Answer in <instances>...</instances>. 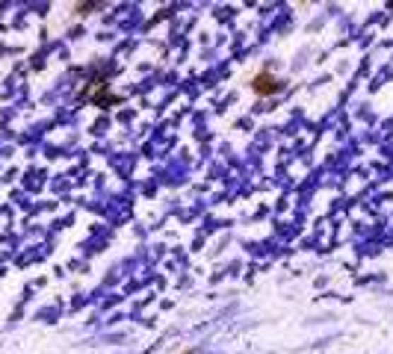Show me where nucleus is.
<instances>
[{
    "mask_svg": "<svg viewBox=\"0 0 393 354\" xmlns=\"http://www.w3.org/2000/svg\"><path fill=\"white\" fill-rule=\"evenodd\" d=\"M281 89H284V83L278 80L269 69L257 71V74L252 77V92H254V95H260V98H272V95H278Z\"/></svg>",
    "mask_w": 393,
    "mask_h": 354,
    "instance_id": "nucleus-1",
    "label": "nucleus"
}]
</instances>
